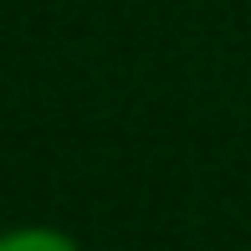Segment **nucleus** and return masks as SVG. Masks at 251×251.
I'll list each match as a JSON object with an SVG mask.
<instances>
[{"label":"nucleus","instance_id":"nucleus-1","mask_svg":"<svg viewBox=\"0 0 251 251\" xmlns=\"http://www.w3.org/2000/svg\"><path fill=\"white\" fill-rule=\"evenodd\" d=\"M0 251H82L72 236L62 231H41V226H26V231H10L0 236Z\"/></svg>","mask_w":251,"mask_h":251}]
</instances>
